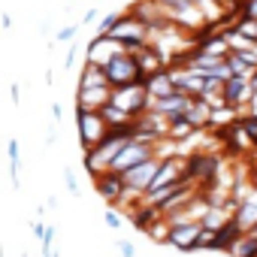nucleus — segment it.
Listing matches in <instances>:
<instances>
[{
    "label": "nucleus",
    "instance_id": "nucleus-8",
    "mask_svg": "<svg viewBox=\"0 0 257 257\" xmlns=\"http://www.w3.org/2000/svg\"><path fill=\"white\" fill-rule=\"evenodd\" d=\"M94 188H97V194H100L109 206H115V203L121 200V194H124L121 176H118V173H112V170H106V173L94 176Z\"/></svg>",
    "mask_w": 257,
    "mask_h": 257
},
{
    "label": "nucleus",
    "instance_id": "nucleus-7",
    "mask_svg": "<svg viewBox=\"0 0 257 257\" xmlns=\"http://www.w3.org/2000/svg\"><path fill=\"white\" fill-rule=\"evenodd\" d=\"M121 52H124V46H121L118 40H112L109 34H97V37L85 46V61L103 67L109 58H115V55H121Z\"/></svg>",
    "mask_w": 257,
    "mask_h": 257
},
{
    "label": "nucleus",
    "instance_id": "nucleus-6",
    "mask_svg": "<svg viewBox=\"0 0 257 257\" xmlns=\"http://www.w3.org/2000/svg\"><path fill=\"white\" fill-rule=\"evenodd\" d=\"M158 167H161V158H149V161H143V164H137V167H131V170L118 173V176H121V185H124V191L146 194V188H149L152 176L158 173Z\"/></svg>",
    "mask_w": 257,
    "mask_h": 257
},
{
    "label": "nucleus",
    "instance_id": "nucleus-16",
    "mask_svg": "<svg viewBox=\"0 0 257 257\" xmlns=\"http://www.w3.org/2000/svg\"><path fill=\"white\" fill-rule=\"evenodd\" d=\"M146 233L155 239V242H167V233H170V224H149Z\"/></svg>",
    "mask_w": 257,
    "mask_h": 257
},
{
    "label": "nucleus",
    "instance_id": "nucleus-5",
    "mask_svg": "<svg viewBox=\"0 0 257 257\" xmlns=\"http://www.w3.org/2000/svg\"><path fill=\"white\" fill-rule=\"evenodd\" d=\"M109 37L118 40V43L124 46V52H134L137 46L149 43V28H146L137 16H121V19L115 22V28L109 31Z\"/></svg>",
    "mask_w": 257,
    "mask_h": 257
},
{
    "label": "nucleus",
    "instance_id": "nucleus-4",
    "mask_svg": "<svg viewBox=\"0 0 257 257\" xmlns=\"http://www.w3.org/2000/svg\"><path fill=\"white\" fill-rule=\"evenodd\" d=\"M149 158H158V155H155V143L140 140V137H131V140L118 149V155L112 158L109 170H112V173H124V170H131V167H137V164H143V161H149Z\"/></svg>",
    "mask_w": 257,
    "mask_h": 257
},
{
    "label": "nucleus",
    "instance_id": "nucleus-15",
    "mask_svg": "<svg viewBox=\"0 0 257 257\" xmlns=\"http://www.w3.org/2000/svg\"><path fill=\"white\" fill-rule=\"evenodd\" d=\"M64 188H67V194H73V197H79L82 194V188H79V179H76V173L67 167L64 170Z\"/></svg>",
    "mask_w": 257,
    "mask_h": 257
},
{
    "label": "nucleus",
    "instance_id": "nucleus-1",
    "mask_svg": "<svg viewBox=\"0 0 257 257\" xmlns=\"http://www.w3.org/2000/svg\"><path fill=\"white\" fill-rule=\"evenodd\" d=\"M115 109H121L127 118H137L149 109V94H146V85L143 82H134V85H121V88H109V100Z\"/></svg>",
    "mask_w": 257,
    "mask_h": 257
},
{
    "label": "nucleus",
    "instance_id": "nucleus-29",
    "mask_svg": "<svg viewBox=\"0 0 257 257\" xmlns=\"http://www.w3.org/2000/svg\"><path fill=\"white\" fill-rule=\"evenodd\" d=\"M251 236H254V239H257V224H254V227H251Z\"/></svg>",
    "mask_w": 257,
    "mask_h": 257
},
{
    "label": "nucleus",
    "instance_id": "nucleus-17",
    "mask_svg": "<svg viewBox=\"0 0 257 257\" xmlns=\"http://www.w3.org/2000/svg\"><path fill=\"white\" fill-rule=\"evenodd\" d=\"M118 19H121V13H109V16H103V19H100V28H97V31H100V34H109V31L115 28V22H118Z\"/></svg>",
    "mask_w": 257,
    "mask_h": 257
},
{
    "label": "nucleus",
    "instance_id": "nucleus-3",
    "mask_svg": "<svg viewBox=\"0 0 257 257\" xmlns=\"http://www.w3.org/2000/svg\"><path fill=\"white\" fill-rule=\"evenodd\" d=\"M76 127H79L82 152L94 149V146L109 134V124L103 121V115H100L97 109H82V106H76Z\"/></svg>",
    "mask_w": 257,
    "mask_h": 257
},
{
    "label": "nucleus",
    "instance_id": "nucleus-2",
    "mask_svg": "<svg viewBox=\"0 0 257 257\" xmlns=\"http://www.w3.org/2000/svg\"><path fill=\"white\" fill-rule=\"evenodd\" d=\"M103 76L109 82V88H121V85H134V82H143V73L134 61L131 52H121L115 58H109L103 64Z\"/></svg>",
    "mask_w": 257,
    "mask_h": 257
},
{
    "label": "nucleus",
    "instance_id": "nucleus-13",
    "mask_svg": "<svg viewBox=\"0 0 257 257\" xmlns=\"http://www.w3.org/2000/svg\"><path fill=\"white\" fill-rule=\"evenodd\" d=\"M233 254L236 257H257V239L254 236H245L233 245Z\"/></svg>",
    "mask_w": 257,
    "mask_h": 257
},
{
    "label": "nucleus",
    "instance_id": "nucleus-11",
    "mask_svg": "<svg viewBox=\"0 0 257 257\" xmlns=\"http://www.w3.org/2000/svg\"><path fill=\"white\" fill-rule=\"evenodd\" d=\"M254 224H257V194L248 197L245 206H242V212L236 215V227H239V230H251Z\"/></svg>",
    "mask_w": 257,
    "mask_h": 257
},
{
    "label": "nucleus",
    "instance_id": "nucleus-31",
    "mask_svg": "<svg viewBox=\"0 0 257 257\" xmlns=\"http://www.w3.org/2000/svg\"><path fill=\"white\" fill-rule=\"evenodd\" d=\"M22 257H31V254H22Z\"/></svg>",
    "mask_w": 257,
    "mask_h": 257
},
{
    "label": "nucleus",
    "instance_id": "nucleus-14",
    "mask_svg": "<svg viewBox=\"0 0 257 257\" xmlns=\"http://www.w3.org/2000/svg\"><path fill=\"white\" fill-rule=\"evenodd\" d=\"M79 31H82L79 25H67V28H61V31L55 34V40H52V46H55V43H73V40L79 37Z\"/></svg>",
    "mask_w": 257,
    "mask_h": 257
},
{
    "label": "nucleus",
    "instance_id": "nucleus-27",
    "mask_svg": "<svg viewBox=\"0 0 257 257\" xmlns=\"http://www.w3.org/2000/svg\"><path fill=\"white\" fill-rule=\"evenodd\" d=\"M10 97H13V103H19V100H22V91H19V85H16V82L10 85Z\"/></svg>",
    "mask_w": 257,
    "mask_h": 257
},
{
    "label": "nucleus",
    "instance_id": "nucleus-28",
    "mask_svg": "<svg viewBox=\"0 0 257 257\" xmlns=\"http://www.w3.org/2000/svg\"><path fill=\"white\" fill-rule=\"evenodd\" d=\"M248 19H257V0H248Z\"/></svg>",
    "mask_w": 257,
    "mask_h": 257
},
{
    "label": "nucleus",
    "instance_id": "nucleus-20",
    "mask_svg": "<svg viewBox=\"0 0 257 257\" xmlns=\"http://www.w3.org/2000/svg\"><path fill=\"white\" fill-rule=\"evenodd\" d=\"M239 34H242V37H257V19H251V22L239 25Z\"/></svg>",
    "mask_w": 257,
    "mask_h": 257
},
{
    "label": "nucleus",
    "instance_id": "nucleus-26",
    "mask_svg": "<svg viewBox=\"0 0 257 257\" xmlns=\"http://www.w3.org/2000/svg\"><path fill=\"white\" fill-rule=\"evenodd\" d=\"M0 28H4V31H10V28H13V16H10V13L0 16Z\"/></svg>",
    "mask_w": 257,
    "mask_h": 257
},
{
    "label": "nucleus",
    "instance_id": "nucleus-23",
    "mask_svg": "<svg viewBox=\"0 0 257 257\" xmlns=\"http://www.w3.org/2000/svg\"><path fill=\"white\" fill-rule=\"evenodd\" d=\"M97 16H100L97 10H88V13L82 16V22H79V28H88V25H94V22H97Z\"/></svg>",
    "mask_w": 257,
    "mask_h": 257
},
{
    "label": "nucleus",
    "instance_id": "nucleus-22",
    "mask_svg": "<svg viewBox=\"0 0 257 257\" xmlns=\"http://www.w3.org/2000/svg\"><path fill=\"white\" fill-rule=\"evenodd\" d=\"M43 233H46V224H43L40 218L31 221V236H34V239H43Z\"/></svg>",
    "mask_w": 257,
    "mask_h": 257
},
{
    "label": "nucleus",
    "instance_id": "nucleus-19",
    "mask_svg": "<svg viewBox=\"0 0 257 257\" xmlns=\"http://www.w3.org/2000/svg\"><path fill=\"white\" fill-rule=\"evenodd\" d=\"M103 221H106V227H112V230H118V227H121V215H118L115 209H106Z\"/></svg>",
    "mask_w": 257,
    "mask_h": 257
},
{
    "label": "nucleus",
    "instance_id": "nucleus-9",
    "mask_svg": "<svg viewBox=\"0 0 257 257\" xmlns=\"http://www.w3.org/2000/svg\"><path fill=\"white\" fill-rule=\"evenodd\" d=\"M197 236H200V224L185 221V224H173L170 227L167 242L176 245V248H182V251H191V248H197Z\"/></svg>",
    "mask_w": 257,
    "mask_h": 257
},
{
    "label": "nucleus",
    "instance_id": "nucleus-10",
    "mask_svg": "<svg viewBox=\"0 0 257 257\" xmlns=\"http://www.w3.org/2000/svg\"><path fill=\"white\" fill-rule=\"evenodd\" d=\"M103 85H109L106 76H103V67L85 61V70H82V76H79V88H103Z\"/></svg>",
    "mask_w": 257,
    "mask_h": 257
},
{
    "label": "nucleus",
    "instance_id": "nucleus-18",
    "mask_svg": "<svg viewBox=\"0 0 257 257\" xmlns=\"http://www.w3.org/2000/svg\"><path fill=\"white\" fill-rule=\"evenodd\" d=\"M115 245H118V254H121V257H137V248H134L131 239H118Z\"/></svg>",
    "mask_w": 257,
    "mask_h": 257
},
{
    "label": "nucleus",
    "instance_id": "nucleus-21",
    "mask_svg": "<svg viewBox=\"0 0 257 257\" xmlns=\"http://www.w3.org/2000/svg\"><path fill=\"white\" fill-rule=\"evenodd\" d=\"M76 58H79V46H76V43H73V46H70V52H67V58H64V67H67V70H70V67H73V64H76Z\"/></svg>",
    "mask_w": 257,
    "mask_h": 257
},
{
    "label": "nucleus",
    "instance_id": "nucleus-24",
    "mask_svg": "<svg viewBox=\"0 0 257 257\" xmlns=\"http://www.w3.org/2000/svg\"><path fill=\"white\" fill-rule=\"evenodd\" d=\"M55 143H58V124L52 121L49 124V134H46V146H55Z\"/></svg>",
    "mask_w": 257,
    "mask_h": 257
},
{
    "label": "nucleus",
    "instance_id": "nucleus-12",
    "mask_svg": "<svg viewBox=\"0 0 257 257\" xmlns=\"http://www.w3.org/2000/svg\"><path fill=\"white\" fill-rule=\"evenodd\" d=\"M7 158H10L13 188H19V185H22V179H19V170H22V149H19V143H16V140H10V143H7Z\"/></svg>",
    "mask_w": 257,
    "mask_h": 257
},
{
    "label": "nucleus",
    "instance_id": "nucleus-30",
    "mask_svg": "<svg viewBox=\"0 0 257 257\" xmlns=\"http://www.w3.org/2000/svg\"><path fill=\"white\" fill-rule=\"evenodd\" d=\"M0 257H4V248H0Z\"/></svg>",
    "mask_w": 257,
    "mask_h": 257
},
{
    "label": "nucleus",
    "instance_id": "nucleus-25",
    "mask_svg": "<svg viewBox=\"0 0 257 257\" xmlns=\"http://www.w3.org/2000/svg\"><path fill=\"white\" fill-rule=\"evenodd\" d=\"M61 115H64L61 103H52V121H55V124H61Z\"/></svg>",
    "mask_w": 257,
    "mask_h": 257
}]
</instances>
